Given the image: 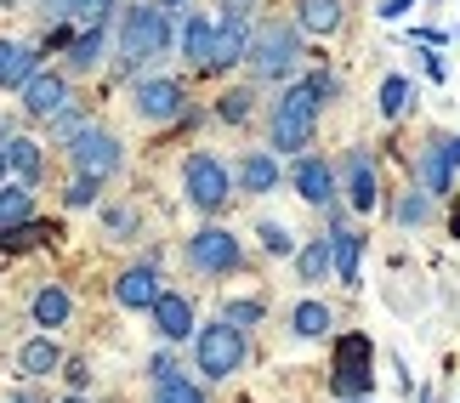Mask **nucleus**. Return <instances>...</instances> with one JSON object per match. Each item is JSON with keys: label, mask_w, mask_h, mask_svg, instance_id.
<instances>
[{"label": "nucleus", "mask_w": 460, "mask_h": 403, "mask_svg": "<svg viewBox=\"0 0 460 403\" xmlns=\"http://www.w3.org/2000/svg\"><path fill=\"white\" fill-rule=\"evenodd\" d=\"M455 239H460V216H455Z\"/></svg>", "instance_id": "nucleus-47"}, {"label": "nucleus", "mask_w": 460, "mask_h": 403, "mask_svg": "<svg viewBox=\"0 0 460 403\" xmlns=\"http://www.w3.org/2000/svg\"><path fill=\"white\" fill-rule=\"evenodd\" d=\"M68 160H75V171L85 182H109L114 171H119V160H126V153H119V136L114 131H102V126H85L75 143H68Z\"/></svg>", "instance_id": "nucleus-5"}, {"label": "nucleus", "mask_w": 460, "mask_h": 403, "mask_svg": "<svg viewBox=\"0 0 460 403\" xmlns=\"http://www.w3.org/2000/svg\"><path fill=\"white\" fill-rule=\"evenodd\" d=\"M17 364H23V375H51V370L63 364V353H58L51 341H29L23 353H17Z\"/></svg>", "instance_id": "nucleus-27"}, {"label": "nucleus", "mask_w": 460, "mask_h": 403, "mask_svg": "<svg viewBox=\"0 0 460 403\" xmlns=\"http://www.w3.org/2000/svg\"><path fill=\"white\" fill-rule=\"evenodd\" d=\"M171 46V23H165V12L154 6H131L126 17H119V74H137L148 57H159V51Z\"/></svg>", "instance_id": "nucleus-1"}, {"label": "nucleus", "mask_w": 460, "mask_h": 403, "mask_svg": "<svg viewBox=\"0 0 460 403\" xmlns=\"http://www.w3.org/2000/svg\"><path fill=\"white\" fill-rule=\"evenodd\" d=\"M68 312H75V302H68L63 285H40V290H34V324H40V329H63Z\"/></svg>", "instance_id": "nucleus-17"}, {"label": "nucleus", "mask_w": 460, "mask_h": 403, "mask_svg": "<svg viewBox=\"0 0 460 403\" xmlns=\"http://www.w3.org/2000/svg\"><path fill=\"white\" fill-rule=\"evenodd\" d=\"M137 114L143 119H154V126H165V119H176L182 114V85L176 80H165V74H154V80H137Z\"/></svg>", "instance_id": "nucleus-9"}, {"label": "nucleus", "mask_w": 460, "mask_h": 403, "mask_svg": "<svg viewBox=\"0 0 460 403\" xmlns=\"http://www.w3.org/2000/svg\"><path fill=\"white\" fill-rule=\"evenodd\" d=\"M318 109L324 102L313 97V85H290L285 97L273 102V119H268V136H273V148L279 153H296V148H307L313 143V126H318Z\"/></svg>", "instance_id": "nucleus-2"}, {"label": "nucleus", "mask_w": 460, "mask_h": 403, "mask_svg": "<svg viewBox=\"0 0 460 403\" xmlns=\"http://www.w3.org/2000/svg\"><path fill=\"white\" fill-rule=\"evenodd\" d=\"M6 403H34V398H29V392H12V398H6Z\"/></svg>", "instance_id": "nucleus-46"}, {"label": "nucleus", "mask_w": 460, "mask_h": 403, "mask_svg": "<svg viewBox=\"0 0 460 403\" xmlns=\"http://www.w3.org/2000/svg\"><path fill=\"white\" fill-rule=\"evenodd\" d=\"M244 57H251V29H244L239 17H222L217 40H210V68H205V74H222V68H234Z\"/></svg>", "instance_id": "nucleus-11"}, {"label": "nucleus", "mask_w": 460, "mask_h": 403, "mask_svg": "<svg viewBox=\"0 0 460 403\" xmlns=\"http://www.w3.org/2000/svg\"><path fill=\"white\" fill-rule=\"evenodd\" d=\"M114 295H119V307L154 312V302L165 295V290H159V261H143V267H126V273H119V285H114Z\"/></svg>", "instance_id": "nucleus-10"}, {"label": "nucleus", "mask_w": 460, "mask_h": 403, "mask_svg": "<svg viewBox=\"0 0 460 403\" xmlns=\"http://www.w3.org/2000/svg\"><path fill=\"white\" fill-rule=\"evenodd\" d=\"M34 6H40L46 23H68V17H75V0H34Z\"/></svg>", "instance_id": "nucleus-39"}, {"label": "nucleus", "mask_w": 460, "mask_h": 403, "mask_svg": "<svg viewBox=\"0 0 460 403\" xmlns=\"http://www.w3.org/2000/svg\"><path fill=\"white\" fill-rule=\"evenodd\" d=\"M34 57H40L34 46H17V51H12V68H6V80H0V85H29L34 74H40V68H34Z\"/></svg>", "instance_id": "nucleus-32"}, {"label": "nucleus", "mask_w": 460, "mask_h": 403, "mask_svg": "<svg viewBox=\"0 0 460 403\" xmlns=\"http://www.w3.org/2000/svg\"><path fill=\"white\" fill-rule=\"evenodd\" d=\"M102 51H109V29H85L80 40H68V68H75V74H92L102 63Z\"/></svg>", "instance_id": "nucleus-22"}, {"label": "nucleus", "mask_w": 460, "mask_h": 403, "mask_svg": "<svg viewBox=\"0 0 460 403\" xmlns=\"http://www.w3.org/2000/svg\"><path fill=\"white\" fill-rule=\"evenodd\" d=\"M347 199H352V210H369V205H376V165H369L364 148L347 153Z\"/></svg>", "instance_id": "nucleus-16"}, {"label": "nucleus", "mask_w": 460, "mask_h": 403, "mask_svg": "<svg viewBox=\"0 0 460 403\" xmlns=\"http://www.w3.org/2000/svg\"><path fill=\"white\" fill-rule=\"evenodd\" d=\"M427 210H432V194H410V199L393 210V216H398L403 227H415V222H427Z\"/></svg>", "instance_id": "nucleus-36"}, {"label": "nucleus", "mask_w": 460, "mask_h": 403, "mask_svg": "<svg viewBox=\"0 0 460 403\" xmlns=\"http://www.w3.org/2000/svg\"><path fill=\"white\" fill-rule=\"evenodd\" d=\"M0 148H6V171H12V177L23 182V188H34V182H40V153H34V143H29V136H6Z\"/></svg>", "instance_id": "nucleus-20"}, {"label": "nucleus", "mask_w": 460, "mask_h": 403, "mask_svg": "<svg viewBox=\"0 0 460 403\" xmlns=\"http://www.w3.org/2000/svg\"><path fill=\"white\" fill-rule=\"evenodd\" d=\"M193 364H199V375H210V381L239 375V364H244V329H234L227 319L205 324L199 341H193Z\"/></svg>", "instance_id": "nucleus-3"}, {"label": "nucleus", "mask_w": 460, "mask_h": 403, "mask_svg": "<svg viewBox=\"0 0 460 403\" xmlns=\"http://www.w3.org/2000/svg\"><path fill=\"white\" fill-rule=\"evenodd\" d=\"M80 131H85V119H80V109H75V102H68V109H63L58 119H51V136H58V143H75Z\"/></svg>", "instance_id": "nucleus-35"}, {"label": "nucleus", "mask_w": 460, "mask_h": 403, "mask_svg": "<svg viewBox=\"0 0 460 403\" xmlns=\"http://www.w3.org/2000/svg\"><path fill=\"white\" fill-rule=\"evenodd\" d=\"M410 6H415V0H381V17H386V23H398Z\"/></svg>", "instance_id": "nucleus-42"}, {"label": "nucleus", "mask_w": 460, "mask_h": 403, "mask_svg": "<svg viewBox=\"0 0 460 403\" xmlns=\"http://www.w3.org/2000/svg\"><path fill=\"white\" fill-rule=\"evenodd\" d=\"M210 40H217V23L193 12L188 23H182V57H188L193 68H210Z\"/></svg>", "instance_id": "nucleus-19"}, {"label": "nucleus", "mask_w": 460, "mask_h": 403, "mask_svg": "<svg viewBox=\"0 0 460 403\" xmlns=\"http://www.w3.org/2000/svg\"><path fill=\"white\" fill-rule=\"evenodd\" d=\"M154 403H205V392L193 387V381H182V375H171V381H159V392H154Z\"/></svg>", "instance_id": "nucleus-30"}, {"label": "nucleus", "mask_w": 460, "mask_h": 403, "mask_svg": "<svg viewBox=\"0 0 460 403\" xmlns=\"http://www.w3.org/2000/svg\"><path fill=\"white\" fill-rule=\"evenodd\" d=\"M154 329H159V336H165V341H188L193 336V307H188V295H159V302H154Z\"/></svg>", "instance_id": "nucleus-13"}, {"label": "nucleus", "mask_w": 460, "mask_h": 403, "mask_svg": "<svg viewBox=\"0 0 460 403\" xmlns=\"http://www.w3.org/2000/svg\"><path fill=\"white\" fill-rule=\"evenodd\" d=\"M109 12H119V0H75V17L85 29H109Z\"/></svg>", "instance_id": "nucleus-33"}, {"label": "nucleus", "mask_w": 460, "mask_h": 403, "mask_svg": "<svg viewBox=\"0 0 460 403\" xmlns=\"http://www.w3.org/2000/svg\"><path fill=\"white\" fill-rule=\"evenodd\" d=\"M102 233H114V239H131V233H137V210H126V205L102 210Z\"/></svg>", "instance_id": "nucleus-34"}, {"label": "nucleus", "mask_w": 460, "mask_h": 403, "mask_svg": "<svg viewBox=\"0 0 460 403\" xmlns=\"http://www.w3.org/2000/svg\"><path fill=\"white\" fill-rule=\"evenodd\" d=\"M261 244H268L273 256H290V244H296V239H290V233H285L279 222H261Z\"/></svg>", "instance_id": "nucleus-38"}, {"label": "nucleus", "mask_w": 460, "mask_h": 403, "mask_svg": "<svg viewBox=\"0 0 460 403\" xmlns=\"http://www.w3.org/2000/svg\"><path fill=\"white\" fill-rule=\"evenodd\" d=\"M58 227L51 222H23V227H6L0 233V250H29V244H40V239H51Z\"/></svg>", "instance_id": "nucleus-28"}, {"label": "nucleus", "mask_w": 460, "mask_h": 403, "mask_svg": "<svg viewBox=\"0 0 460 403\" xmlns=\"http://www.w3.org/2000/svg\"><path fill=\"white\" fill-rule=\"evenodd\" d=\"M234 329H244V324H256L261 319V302H227V312H222Z\"/></svg>", "instance_id": "nucleus-37"}, {"label": "nucleus", "mask_w": 460, "mask_h": 403, "mask_svg": "<svg viewBox=\"0 0 460 403\" xmlns=\"http://www.w3.org/2000/svg\"><path fill=\"white\" fill-rule=\"evenodd\" d=\"M188 261L199 273H234L239 267V239L227 233V227H199V233L188 239Z\"/></svg>", "instance_id": "nucleus-8"}, {"label": "nucleus", "mask_w": 460, "mask_h": 403, "mask_svg": "<svg viewBox=\"0 0 460 403\" xmlns=\"http://www.w3.org/2000/svg\"><path fill=\"white\" fill-rule=\"evenodd\" d=\"M154 6H159V12H176V6H182V0H154Z\"/></svg>", "instance_id": "nucleus-45"}, {"label": "nucleus", "mask_w": 460, "mask_h": 403, "mask_svg": "<svg viewBox=\"0 0 460 403\" xmlns=\"http://www.w3.org/2000/svg\"><path fill=\"white\" fill-rule=\"evenodd\" d=\"M352 403H364V398H352Z\"/></svg>", "instance_id": "nucleus-48"}, {"label": "nucleus", "mask_w": 460, "mask_h": 403, "mask_svg": "<svg viewBox=\"0 0 460 403\" xmlns=\"http://www.w3.org/2000/svg\"><path fill=\"white\" fill-rule=\"evenodd\" d=\"M239 182H244V194H268V188H279V165H273V153H244Z\"/></svg>", "instance_id": "nucleus-24"}, {"label": "nucleus", "mask_w": 460, "mask_h": 403, "mask_svg": "<svg viewBox=\"0 0 460 403\" xmlns=\"http://www.w3.org/2000/svg\"><path fill=\"white\" fill-rule=\"evenodd\" d=\"M97 188H102V182H85V177H80V182H75V188H68V194H63V199H68V205H75V210H85V205H97Z\"/></svg>", "instance_id": "nucleus-40"}, {"label": "nucleus", "mask_w": 460, "mask_h": 403, "mask_svg": "<svg viewBox=\"0 0 460 403\" xmlns=\"http://www.w3.org/2000/svg\"><path fill=\"white\" fill-rule=\"evenodd\" d=\"M68 403H75V398H68Z\"/></svg>", "instance_id": "nucleus-49"}, {"label": "nucleus", "mask_w": 460, "mask_h": 403, "mask_svg": "<svg viewBox=\"0 0 460 403\" xmlns=\"http://www.w3.org/2000/svg\"><path fill=\"white\" fill-rule=\"evenodd\" d=\"M182 188H188V199H193V210H222L227 205V171H222V160H210V153H193V160L182 165Z\"/></svg>", "instance_id": "nucleus-7"}, {"label": "nucleus", "mask_w": 460, "mask_h": 403, "mask_svg": "<svg viewBox=\"0 0 460 403\" xmlns=\"http://www.w3.org/2000/svg\"><path fill=\"white\" fill-rule=\"evenodd\" d=\"M148 375H154V381H171V375H176V364H171V358H165V353H159V358H154V364H148Z\"/></svg>", "instance_id": "nucleus-43"}, {"label": "nucleus", "mask_w": 460, "mask_h": 403, "mask_svg": "<svg viewBox=\"0 0 460 403\" xmlns=\"http://www.w3.org/2000/svg\"><path fill=\"white\" fill-rule=\"evenodd\" d=\"M335 267L330 261V239H307V250H296V273H302V285H318Z\"/></svg>", "instance_id": "nucleus-25"}, {"label": "nucleus", "mask_w": 460, "mask_h": 403, "mask_svg": "<svg viewBox=\"0 0 460 403\" xmlns=\"http://www.w3.org/2000/svg\"><path fill=\"white\" fill-rule=\"evenodd\" d=\"M296 57H302V34L290 23H261V34H251V74L256 80H285Z\"/></svg>", "instance_id": "nucleus-4"}, {"label": "nucleus", "mask_w": 460, "mask_h": 403, "mask_svg": "<svg viewBox=\"0 0 460 403\" xmlns=\"http://www.w3.org/2000/svg\"><path fill=\"white\" fill-rule=\"evenodd\" d=\"M290 177H296V194H302L307 205H330L335 199V171L324 160H302Z\"/></svg>", "instance_id": "nucleus-15"}, {"label": "nucleus", "mask_w": 460, "mask_h": 403, "mask_svg": "<svg viewBox=\"0 0 460 403\" xmlns=\"http://www.w3.org/2000/svg\"><path fill=\"white\" fill-rule=\"evenodd\" d=\"M251 102H256V92H251V85H239V92H227L222 97V119H227V126H244V119H251Z\"/></svg>", "instance_id": "nucleus-31"}, {"label": "nucleus", "mask_w": 460, "mask_h": 403, "mask_svg": "<svg viewBox=\"0 0 460 403\" xmlns=\"http://www.w3.org/2000/svg\"><path fill=\"white\" fill-rule=\"evenodd\" d=\"M290 329H296L302 341H318V336H330V307H324V302H302V307L290 312Z\"/></svg>", "instance_id": "nucleus-26"}, {"label": "nucleus", "mask_w": 460, "mask_h": 403, "mask_svg": "<svg viewBox=\"0 0 460 403\" xmlns=\"http://www.w3.org/2000/svg\"><path fill=\"white\" fill-rule=\"evenodd\" d=\"M455 165H460L455 136H449V143H432V148H427V160H420V182H427V194H449Z\"/></svg>", "instance_id": "nucleus-14"}, {"label": "nucleus", "mask_w": 460, "mask_h": 403, "mask_svg": "<svg viewBox=\"0 0 460 403\" xmlns=\"http://www.w3.org/2000/svg\"><path fill=\"white\" fill-rule=\"evenodd\" d=\"M23 222H34V188L6 182L0 188V233H6V227H23Z\"/></svg>", "instance_id": "nucleus-21"}, {"label": "nucleus", "mask_w": 460, "mask_h": 403, "mask_svg": "<svg viewBox=\"0 0 460 403\" xmlns=\"http://www.w3.org/2000/svg\"><path fill=\"white\" fill-rule=\"evenodd\" d=\"M63 109H68V80H63V74H34V80L23 85V114L58 119Z\"/></svg>", "instance_id": "nucleus-12"}, {"label": "nucleus", "mask_w": 460, "mask_h": 403, "mask_svg": "<svg viewBox=\"0 0 460 403\" xmlns=\"http://www.w3.org/2000/svg\"><path fill=\"white\" fill-rule=\"evenodd\" d=\"M256 6H261V0H222V12H227V17H239V23H244V17H251Z\"/></svg>", "instance_id": "nucleus-41"}, {"label": "nucleus", "mask_w": 460, "mask_h": 403, "mask_svg": "<svg viewBox=\"0 0 460 403\" xmlns=\"http://www.w3.org/2000/svg\"><path fill=\"white\" fill-rule=\"evenodd\" d=\"M296 23H302L307 34H335L341 29V0H302Z\"/></svg>", "instance_id": "nucleus-23"}, {"label": "nucleus", "mask_w": 460, "mask_h": 403, "mask_svg": "<svg viewBox=\"0 0 460 403\" xmlns=\"http://www.w3.org/2000/svg\"><path fill=\"white\" fill-rule=\"evenodd\" d=\"M330 261L341 273V285H358V261H364V233H330Z\"/></svg>", "instance_id": "nucleus-18"}, {"label": "nucleus", "mask_w": 460, "mask_h": 403, "mask_svg": "<svg viewBox=\"0 0 460 403\" xmlns=\"http://www.w3.org/2000/svg\"><path fill=\"white\" fill-rule=\"evenodd\" d=\"M335 398L352 403V398H364L369 387H376V375H369V336H341L335 341Z\"/></svg>", "instance_id": "nucleus-6"}, {"label": "nucleus", "mask_w": 460, "mask_h": 403, "mask_svg": "<svg viewBox=\"0 0 460 403\" xmlns=\"http://www.w3.org/2000/svg\"><path fill=\"white\" fill-rule=\"evenodd\" d=\"M410 92H415V85L403 80V74H393V80L381 85V114H386V119H398L403 109H410Z\"/></svg>", "instance_id": "nucleus-29"}, {"label": "nucleus", "mask_w": 460, "mask_h": 403, "mask_svg": "<svg viewBox=\"0 0 460 403\" xmlns=\"http://www.w3.org/2000/svg\"><path fill=\"white\" fill-rule=\"evenodd\" d=\"M12 51H17L12 40H0V80H6V68H12Z\"/></svg>", "instance_id": "nucleus-44"}]
</instances>
